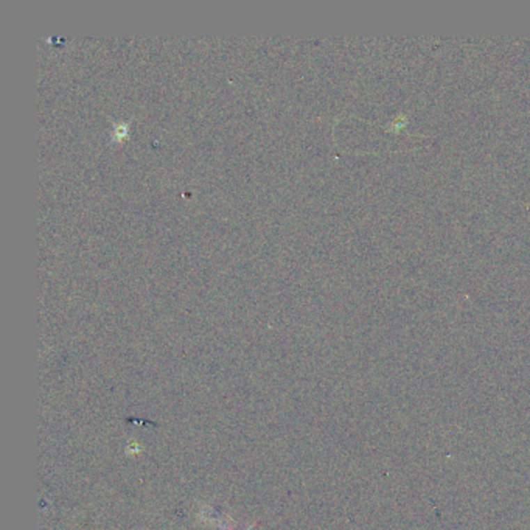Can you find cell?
<instances>
[{"instance_id": "cell-1", "label": "cell", "mask_w": 530, "mask_h": 530, "mask_svg": "<svg viewBox=\"0 0 530 530\" xmlns=\"http://www.w3.org/2000/svg\"><path fill=\"white\" fill-rule=\"evenodd\" d=\"M201 520H207L210 522V524L215 527L213 530H231L229 526H227V522L224 520H212L209 518V516H204V515H199ZM255 527V522H252L251 526H247L244 530H252Z\"/></svg>"}]
</instances>
